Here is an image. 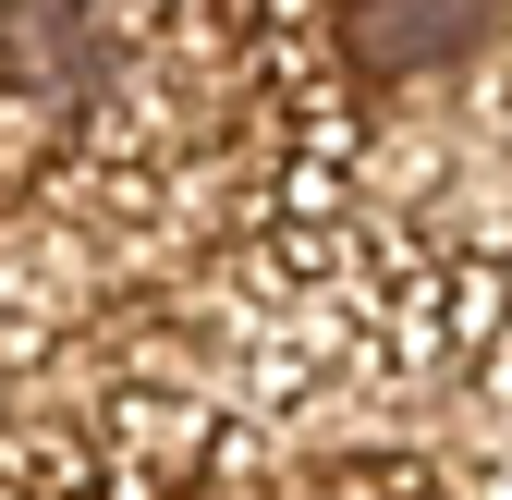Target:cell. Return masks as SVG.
Instances as JSON below:
<instances>
[{"instance_id": "cell-1", "label": "cell", "mask_w": 512, "mask_h": 500, "mask_svg": "<svg viewBox=\"0 0 512 500\" xmlns=\"http://www.w3.org/2000/svg\"><path fill=\"white\" fill-rule=\"evenodd\" d=\"M86 427H98V476L147 488V500L208 464V391H183V379H110Z\"/></svg>"}, {"instance_id": "cell-2", "label": "cell", "mask_w": 512, "mask_h": 500, "mask_svg": "<svg viewBox=\"0 0 512 500\" xmlns=\"http://www.w3.org/2000/svg\"><path fill=\"white\" fill-rule=\"evenodd\" d=\"M464 500H512V427H488L464 452Z\"/></svg>"}]
</instances>
